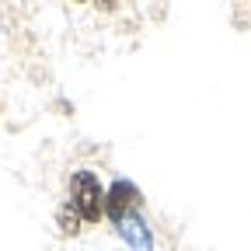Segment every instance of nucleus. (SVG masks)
<instances>
[{
	"instance_id": "obj_1",
	"label": "nucleus",
	"mask_w": 251,
	"mask_h": 251,
	"mask_svg": "<svg viewBox=\"0 0 251 251\" xmlns=\"http://www.w3.org/2000/svg\"><path fill=\"white\" fill-rule=\"evenodd\" d=\"M70 209L80 216V224H98L105 213V192L94 171H74L70 175Z\"/></svg>"
},
{
	"instance_id": "obj_4",
	"label": "nucleus",
	"mask_w": 251,
	"mask_h": 251,
	"mask_svg": "<svg viewBox=\"0 0 251 251\" xmlns=\"http://www.w3.org/2000/svg\"><path fill=\"white\" fill-rule=\"evenodd\" d=\"M56 227H59V234H63V237H74V234L80 230V216L70 209V202L56 213Z\"/></svg>"
},
{
	"instance_id": "obj_2",
	"label": "nucleus",
	"mask_w": 251,
	"mask_h": 251,
	"mask_svg": "<svg viewBox=\"0 0 251 251\" xmlns=\"http://www.w3.org/2000/svg\"><path fill=\"white\" fill-rule=\"evenodd\" d=\"M140 188L129 181V178H115L112 188L105 192V216L112 220V224H119L122 216H129V213H140Z\"/></svg>"
},
{
	"instance_id": "obj_3",
	"label": "nucleus",
	"mask_w": 251,
	"mask_h": 251,
	"mask_svg": "<svg viewBox=\"0 0 251 251\" xmlns=\"http://www.w3.org/2000/svg\"><path fill=\"white\" fill-rule=\"evenodd\" d=\"M119 237L129 244V251H153V234L147 227V220L140 213H129V216H122L119 220Z\"/></svg>"
}]
</instances>
